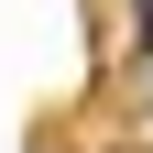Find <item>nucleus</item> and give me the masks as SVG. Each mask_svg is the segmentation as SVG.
<instances>
[{
  "instance_id": "1",
  "label": "nucleus",
  "mask_w": 153,
  "mask_h": 153,
  "mask_svg": "<svg viewBox=\"0 0 153 153\" xmlns=\"http://www.w3.org/2000/svg\"><path fill=\"white\" fill-rule=\"evenodd\" d=\"M142 44H153V0H142Z\"/></svg>"
}]
</instances>
